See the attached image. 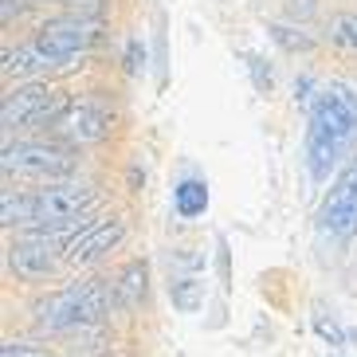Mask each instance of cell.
I'll return each instance as SVG.
<instances>
[{"instance_id":"cell-10","label":"cell","mask_w":357,"mask_h":357,"mask_svg":"<svg viewBox=\"0 0 357 357\" xmlns=\"http://www.w3.org/2000/svg\"><path fill=\"white\" fill-rule=\"evenodd\" d=\"M106 130H110V114L95 102H71L59 114V134L75 146H91V142H102Z\"/></svg>"},{"instance_id":"cell-19","label":"cell","mask_w":357,"mask_h":357,"mask_svg":"<svg viewBox=\"0 0 357 357\" xmlns=\"http://www.w3.org/2000/svg\"><path fill=\"white\" fill-rule=\"evenodd\" d=\"M283 8H287V16H291L294 24H306L318 12V0H283Z\"/></svg>"},{"instance_id":"cell-13","label":"cell","mask_w":357,"mask_h":357,"mask_svg":"<svg viewBox=\"0 0 357 357\" xmlns=\"http://www.w3.org/2000/svg\"><path fill=\"white\" fill-rule=\"evenodd\" d=\"M173 208H177L181 220H197V216H204V208H208V185L197 177H185L173 189Z\"/></svg>"},{"instance_id":"cell-17","label":"cell","mask_w":357,"mask_h":357,"mask_svg":"<svg viewBox=\"0 0 357 357\" xmlns=\"http://www.w3.org/2000/svg\"><path fill=\"white\" fill-rule=\"evenodd\" d=\"M314 330L322 334V342H330V346H346V330L334 322V318H326V314H318L314 318Z\"/></svg>"},{"instance_id":"cell-6","label":"cell","mask_w":357,"mask_h":357,"mask_svg":"<svg viewBox=\"0 0 357 357\" xmlns=\"http://www.w3.org/2000/svg\"><path fill=\"white\" fill-rule=\"evenodd\" d=\"M318 228L334 240H349L357 231V161L326 192L322 208H318Z\"/></svg>"},{"instance_id":"cell-20","label":"cell","mask_w":357,"mask_h":357,"mask_svg":"<svg viewBox=\"0 0 357 357\" xmlns=\"http://www.w3.org/2000/svg\"><path fill=\"white\" fill-rule=\"evenodd\" d=\"M0 357H47L40 346H32V342H4L0 346Z\"/></svg>"},{"instance_id":"cell-1","label":"cell","mask_w":357,"mask_h":357,"mask_svg":"<svg viewBox=\"0 0 357 357\" xmlns=\"http://www.w3.org/2000/svg\"><path fill=\"white\" fill-rule=\"evenodd\" d=\"M357 142V95L346 83H326L310 102L306 122V169L314 181H330Z\"/></svg>"},{"instance_id":"cell-7","label":"cell","mask_w":357,"mask_h":357,"mask_svg":"<svg viewBox=\"0 0 357 357\" xmlns=\"http://www.w3.org/2000/svg\"><path fill=\"white\" fill-rule=\"evenodd\" d=\"M91 24L86 20H71V16H59V20H47L36 28V47H40L47 59H52L55 67L67 63V59H75V55L86 52V43H91Z\"/></svg>"},{"instance_id":"cell-11","label":"cell","mask_w":357,"mask_h":357,"mask_svg":"<svg viewBox=\"0 0 357 357\" xmlns=\"http://www.w3.org/2000/svg\"><path fill=\"white\" fill-rule=\"evenodd\" d=\"M47 67H55V63L36 47V43H24V47H8V52H4V67H0V71H4V79H28V83H32L36 75H43Z\"/></svg>"},{"instance_id":"cell-15","label":"cell","mask_w":357,"mask_h":357,"mask_svg":"<svg viewBox=\"0 0 357 357\" xmlns=\"http://www.w3.org/2000/svg\"><path fill=\"white\" fill-rule=\"evenodd\" d=\"M326 36H330V43H334V47L357 55V12H337V16H330Z\"/></svg>"},{"instance_id":"cell-4","label":"cell","mask_w":357,"mask_h":357,"mask_svg":"<svg viewBox=\"0 0 357 357\" xmlns=\"http://www.w3.org/2000/svg\"><path fill=\"white\" fill-rule=\"evenodd\" d=\"M95 204V189L91 185H47V189L32 192V228H71L91 212Z\"/></svg>"},{"instance_id":"cell-2","label":"cell","mask_w":357,"mask_h":357,"mask_svg":"<svg viewBox=\"0 0 357 357\" xmlns=\"http://www.w3.org/2000/svg\"><path fill=\"white\" fill-rule=\"evenodd\" d=\"M110 306H114V283L106 287V279H86V283H71L36 303V326L52 334L75 330V326H95L110 314Z\"/></svg>"},{"instance_id":"cell-21","label":"cell","mask_w":357,"mask_h":357,"mask_svg":"<svg viewBox=\"0 0 357 357\" xmlns=\"http://www.w3.org/2000/svg\"><path fill=\"white\" fill-rule=\"evenodd\" d=\"M126 67H130V71H137V40L130 43V63H126Z\"/></svg>"},{"instance_id":"cell-3","label":"cell","mask_w":357,"mask_h":357,"mask_svg":"<svg viewBox=\"0 0 357 357\" xmlns=\"http://www.w3.org/2000/svg\"><path fill=\"white\" fill-rule=\"evenodd\" d=\"M63 110H67L63 95H59L55 86L32 79V83H16L8 95H4V102H0V122H4V130L40 126V122L59 118Z\"/></svg>"},{"instance_id":"cell-9","label":"cell","mask_w":357,"mask_h":357,"mask_svg":"<svg viewBox=\"0 0 357 357\" xmlns=\"http://www.w3.org/2000/svg\"><path fill=\"white\" fill-rule=\"evenodd\" d=\"M122 236H126V224L118 220V216H110V220H95V224H83L75 236H67L63 259L71 263V267H86V263L102 259V255L110 252Z\"/></svg>"},{"instance_id":"cell-14","label":"cell","mask_w":357,"mask_h":357,"mask_svg":"<svg viewBox=\"0 0 357 357\" xmlns=\"http://www.w3.org/2000/svg\"><path fill=\"white\" fill-rule=\"evenodd\" d=\"M0 224L4 228H28L32 224V192H4L0 197Z\"/></svg>"},{"instance_id":"cell-18","label":"cell","mask_w":357,"mask_h":357,"mask_svg":"<svg viewBox=\"0 0 357 357\" xmlns=\"http://www.w3.org/2000/svg\"><path fill=\"white\" fill-rule=\"evenodd\" d=\"M271 36H275V40H279V43H283L287 52H306V47H310V36H303V32L294 36L291 28H279V24H275V28H271Z\"/></svg>"},{"instance_id":"cell-16","label":"cell","mask_w":357,"mask_h":357,"mask_svg":"<svg viewBox=\"0 0 357 357\" xmlns=\"http://www.w3.org/2000/svg\"><path fill=\"white\" fill-rule=\"evenodd\" d=\"M169 298H173L177 310L192 314V310H200V303H204V283H197V279H177V283H169Z\"/></svg>"},{"instance_id":"cell-8","label":"cell","mask_w":357,"mask_h":357,"mask_svg":"<svg viewBox=\"0 0 357 357\" xmlns=\"http://www.w3.org/2000/svg\"><path fill=\"white\" fill-rule=\"evenodd\" d=\"M63 228H36L28 231V236H20V240H12L8 248V267L20 279H47V275L55 271V248H52V236Z\"/></svg>"},{"instance_id":"cell-12","label":"cell","mask_w":357,"mask_h":357,"mask_svg":"<svg viewBox=\"0 0 357 357\" xmlns=\"http://www.w3.org/2000/svg\"><path fill=\"white\" fill-rule=\"evenodd\" d=\"M146 283H149L146 259L126 263V267H122V275H118V283H114V303L118 306H137L142 298H146Z\"/></svg>"},{"instance_id":"cell-5","label":"cell","mask_w":357,"mask_h":357,"mask_svg":"<svg viewBox=\"0 0 357 357\" xmlns=\"http://www.w3.org/2000/svg\"><path fill=\"white\" fill-rule=\"evenodd\" d=\"M0 169L8 177L16 173V177H36V181H63L75 173V158L55 146H43V142H16V146L8 142Z\"/></svg>"}]
</instances>
